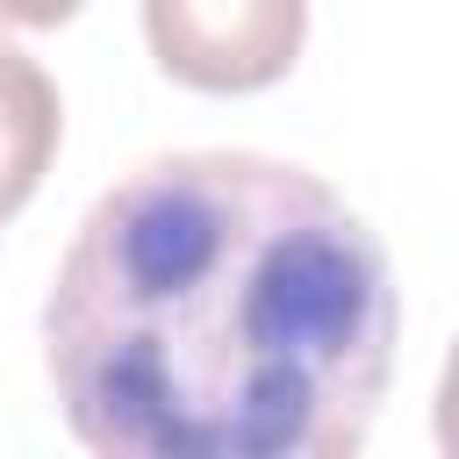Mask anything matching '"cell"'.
I'll use <instances>...</instances> for the list:
<instances>
[{"label": "cell", "mask_w": 459, "mask_h": 459, "mask_svg": "<svg viewBox=\"0 0 459 459\" xmlns=\"http://www.w3.org/2000/svg\"><path fill=\"white\" fill-rule=\"evenodd\" d=\"M402 301L373 230L301 165L165 151L72 230L43 366L100 459H351Z\"/></svg>", "instance_id": "obj_1"}, {"label": "cell", "mask_w": 459, "mask_h": 459, "mask_svg": "<svg viewBox=\"0 0 459 459\" xmlns=\"http://www.w3.org/2000/svg\"><path fill=\"white\" fill-rule=\"evenodd\" d=\"M143 36L165 79L194 93H258L294 72L308 0H143Z\"/></svg>", "instance_id": "obj_2"}, {"label": "cell", "mask_w": 459, "mask_h": 459, "mask_svg": "<svg viewBox=\"0 0 459 459\" xmlns=\"http://www.w3.org/2000/svg\"><path fill=\"white\" fill-rule=\"evenodd\" d=\"M57 136H65V108H57L50 72L29 50L0 43V222H14L29 194L43 186Z\"/></svg>", "instance_id": "obj_3"}, {"label": "cell", "mask_w": 459, "mask_h": 459, "mask_svg": "<svg viewBox=\"0 0 459 459\" xmlns=\"http://www.w3.org/2000/svg\"><path fill=\"white\" fill-rule=\"evenodd\" d=\"M86 0H0V29H57L72 22Z\"/></svg>", "instance_id": "obj_4"}]
</instances>
